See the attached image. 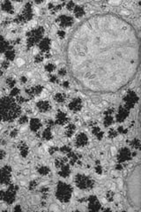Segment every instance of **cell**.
<instances>
[{
  "instance_id": "11",
  "label": "cell",
  "mask_w": 141,
  "mask_h": 212,
  "mask_svg": "<svg viewBox=\"0 0 141 212\" xmlns=\"http://www.w3.org/2000/svg\"><path fill=\"white\" fill-rule=\"evenodd\" d=\"M10 179V170L7 168L3 169L0 171V182L1 183H7Z\"/></svg>"
},
{
  "instance_id": "45",
  "label": "cell",
  "mask_w": 141,
  "mask_h": 212,
  "mask_svg": "<svg viewBox=\"0 0 141 212\" xmlns=\"http://www.w3.org/2000/svg\"><path fill=\"white\" fill-rule=\"evenodd\" d=\"M49 150H50V153H51V154H53V153H54L55 151L57 150V148H51L50 149H49Z\"/></svg>"
},
{
  "instance_id": "26",
  "label": "cell",
  "mask_w": 141,
  "mask_h": 212,
  "mask_svg": "<svg viewBox=\"0 0 141 212\" xmlns=\"http://www.w3.org/2000/svg\"><path fill=\"white\" fill-rule=\"evenodd\" d=\"M96 165H95V171H96V173H98V174H101L102 173V167L101 166L100 164V161H96V163H95Z\"/></svg>"
},
{
  "instance_id": "5",
  "label": "cell",
  "mask_w": 141,
  "mask_h": 212,
  "mask_svg": "<svg viewBox=\"0 0 141 212\" xmlns=\"http://www.w3.org/2000/svg\"><path fill=\"white\" fill-rule=\"evenodd\" d=\"M116 158H117V163H125V162L130 161V160L132 158V157H131V150H130L128 148H123L119 150Z\"/></svg>"
},
{
  "instance_id": "37",
  "label": "cell",
  "mask_w": 141,
  "mask_h": 212,
  "mask_svg": "<svg viewBox=\"0 0 141 212\" xmlns=\"http://www.w3.org/2000/svg\"><path fill=\"white\" fill-rule=\"evenodd\" d=\"M6 57H7L9 59H12L13 57H14V53L12 52V51H8V52L6 53Z\"/></svg>"
},
{
  "instance_id": "49",
  "label": "cell",
  "mask_w": 141,
  "mask_h": 212,
  "mask_svg": "<svg viewBox=\"0 0 141 212\" xmlns=\"http://www.w3.org/2000/svg\"><path fill=\"white\" fill-rule=\"evenodd\" d=\"M18 92H19V90H18V89H16V88H15V89H13V90H12V95H14V96H15V95H17V94H18Z\"/></svg>"
},
{
  "instance_id": "38",
  "label": "cell",
  "mask_w": 141,
  "mask_h": 212,
  "mask_svg": "<svg viewBox=\"0 0 141 212\" xmlns=\"http://www.w3.org/2000/svg\"><path fill=\"white\" fill-rule=\"evenodd\" d=\"M7 83H8L9 86L12 87V86L15 84V81H13V80H12V79H8V81H7Z\"/></svg>"
},
{
  "instance_id": "35",
  "label": "cell",
  "mask_w": 141,
  "mask_h": 212,
  "mask_svg": "<svg viewBox=\"0 0 141 212\" xmlns=\"http://www.w3.org/2000/svg\"><path fill=\"white\" fill-rule=\"evenodd\" d=\"M113 112H114V109H109V110H105L104 114H105V116H111Z\"/></svg>"
},
{
  "instance_id": "40",
  "label": "cell",
  "mask_w": 141,
  "mask_h": 212,
  "mask_svg": "<svg viewBox=\"0 0 141 212\" xmlns=\"http://www.w3.org/2000/svg\"><path fill=\"white\" fill-rule=\"evenodd\" d=\"M115 170H117V171H122V170H123V165H122V163H118L117 164L115 165Z\"/></svg>"
},
{
  "instance_id": "31",
  "label": "cell",
  "mask_w": 141,
  "mask_h": 212,
  "mask_svg": "<svg viewBox=\"0 0 141 212\" xmlns=\"http://www.w3.org/2000/svg\"><path fill=\"white\" fill-rule=\"evenodd\" d=\"M67 9L68 10H70V11H72V10H73L75 7V3L74 2H69V3L67 4V5H66Z\"/></svg>"
},
{
  "instance_id": "4",
  "label": "cell",
  "mask_w": 141,
  "mask_h": 212,
  "mask_svg": "<svg viewBox=\"0 0 141 212\" xmlns=\"http://www.w3.org/2000/svg\"><path fill=\"white\" fill-rule=\"evenodd\" d=\"M138 96H137V94L134 91H129L124 97V107L128 109V110H131V109L134 108V106L138 103Z\"/></svg>"
},
{
  "instance_id": "16",
  "label": "cell",
  "mask_w": 141,
  "mask_h": 212,
  "mask_svg": "<svg viewBox=\"0 0 141 212\" xmlns=\"http://www.w3.org/2000/svg\"><path fill=\"white\" fill-rule=\"evenodd\" d=\"M74 14L77 18H81L85 14V10L82 6L80 5H75L74 7Z\"/></svg>"
},
{
  "instance_id": "50",
  "label": "cell",
  "mask_w": 141,
  "mask_h": 212,
  "mask_svg": "<svg viewBox=\"0 0 141 212\" xmlns=\"http://www.w3.org/2000/svg\"><path fill=\"white\" fill-rule=\"evenodd\" d=\"M8 63H6V62H4L3 63V67L4 68H7V67H8Z\"/></svg>"
},
{
  "instance_id": "24",
  "label": "cell",
  "mask_w": 141,
  "mask_h": 212,
  "mask_svg": "<svg viewBox=\"0 0 141 212\" xmlns=\"http://www.w3.org/2000/svg\"><path fill=\"white\" fill-rule=\"evenodd\" d=\"M66 162H67L66 158H61V159H58L56 161V166H57V167H61V166H63V164H65Z\"/></svg>"
},
{
  "instance_id": "39",
  "label": "cell",
  "mask_w": 141,
  "mask_h": 212,
  "mask_svg": "<svg viewBox=\"0 0 141 212\" xmlns=\"http://www.w3.org/2000/svg\"><path fill=\"white\" fill-rule=\"evenodd\" d=\"M58 35H59V37L63 38L64 35H65V32H64L63 30H59V31H58Z\"/></svg>"
},
{
  "instance_id": "48",
  "label": "cell",
  "mask_w": 141,
  "mask_h": 212,
  "mask_svg": "<svg viewBox=\"0 0 141 212\" xmlns=\"http://www.w3.org/2000/svg\"><path fill=\"white\" fill-rule=\"evenodd\" d=\"M50 81H51L52 82H57V78H56L55 76H51V78H50Z\"/></svg>"
},
{
  "instance_id": "2",
  "label": "cell",
  "mask_w": 141,
  "mask_h": 212,
  "mask_svg": "<svg viewBox=\"0 0 141 212\" xmlns=\"http://www.w3.org/2000/svg\"><path fill=\"white\" fill-rule=\"evenodd\" d=\"M72 187L66 183L60 182L57 186V197L62 202H68L72 197Z\"/></svg>"
},
{
  "instance_id": "29",
  "label": "cell",
  "mask_w": 141,
  "mask_h": 212,
  "mask_svg": "<svg viewBox=\"0 0 141 212\" xmlns=\"http://www.w3.org/2000/svg\"><path fill=\"white\" fill-rule=\"evenodd\" d=\"M43 137L45 138L46 140H49V139H51V132L49 131V129H47V130H45V132H44V134H43Z\"/></svg>"
},
{
  "instance_id": "7",
  "label": "cell",
  "mask_w": 141,
  "mask_h": 212,
  "mask_svg": "<svg viewBox=\"0 0 141 212\" xmlns=\"http://www.w3.org/2000/svg\"><path fill=\"white\" fill-rule=\"evenodd\" d=\"M130 113V110L126 109L124 106H120L118 109V112L115 115V119L117 122H124V120L128 118Z\"/></svg>"
},
{
  "instance_id": "10",
  "label": "cell",
  "mask_w": 141,
  "mask_h": 212,
  "mask_svg": "<svg viewBox=\"0 0 141 212\" xmlns=\"http://www.w3.org/2000/svg\"><path fill=\"white\" fill-rule=\"evenodd\" d=\"M81 108H82V101H81L80 98L73 99L69 104L70 110H73V111H75V112L79 111V110H81Z\"/></svg>"
},
{
  "instance_id": "42",
  "label": "cell",
  "mask_w": 141,
  "mask_h": 212,
  "mask_svg": "<svg viewBox=\"0 0 141 212\" xmlns=\"http://www.w3.org/2000/svg\"><path fill=\"white\" fill-rule=\"evenodd\" d=\"M35 61L36 62H41V61H42V57L40 55H38L37 57H36V58H35Z\"/></svg>"
},
{
  "instance_id": "51",
  "label": "cell",
  "mask_w": 141,
  "mask_h": 212,
  "mask_svg": "<svg viewBox=\"0 0 141 212\" xmlns=\"http://www.w3.org/2000/svg\"><path fill=\"white\" fill-rule=\"evenodd\" d=\"M16 134H17V130L12 131V136H16Z\"/></svg>"
},
{
  "instance_id": "9",
  "label": "cell",
  "mask_w": 141,
  "mask_h": 212,
  "mask_svg": "<svg viewBox=\"0 0 141 212\" xmlns=\"http://www.w3.org/2000/svg\"><path fill=\"white\" fill-rule=\"evenodd\" d=\"M88 143V137L86 134L81 133V134H78L76 137V141H75V145L77 146L78 148L80 147H84Z\"/></svg>"
},
{
  "instance_id": "30",
  "label": "cell",
  "mask_w": 141,
  "mask_h": 212,
  "mask_svg": "<svg viewBox=\"0 0 141 212\" xmlns=\"http://www.w3.org/2000/svg\"><path fill=\"white\" fill-rule=\"evenodd\" d=\"M3 9L4 10H5V11H7V12H11V10H12V5H11V4L9 3V2L5 3L3 5Z\"/></svg>"
},
{
  "instance_id": "1",
  "label": "cell",
  "mask_w": 141,
  "mask_h": 212,
  "mask_svg": "<svg viewBox=\"0 0 141 212\" xmlns=\"http://www.w3.org/2000/svg\"><path fill=\"white\" fill-rule=\"evenodd\" d=\"M19 114V108L9 98H5L0 103V119L9 120L16 118Z\"/></svg>"
},
{
  "instance_id": "13",
  "label": "cell",
  "mask_w": 141,
  "mask_h": 212,
  "mask_svg": "<svg viewBox=\"0 0 141 212\" xmlns=\"http://www.w3.org/2000/svg\"><path fill=\"white\" fill-rule=\"evenodd\" d=\"M67 156H68V158L70 159V163L72 164V165L75 164V163H78V161H79L78 158L80 157V156H79V155H77L76 153L72 152V151L67 153Z\"/></svg>"
},
{
  "instance_id": "52",
  "label": "cell",
  "mask_w": 141,
  "mask_h": 212,
  "mask_svg": "<svg viewBox=\"0 0 141 212\" xmlns=\"http://www.w3.org/2000/svg\"><path fill=\"white\" fill-rule=\"evenodd\" d=\"M21 81H22V82H26V78H25V77H22V79H21Z\"/></svg>"
},
{
  "instance_id": "19",
  "label": "cell",
  "mask_w": 141,
  "mask_h": 212,
  "mask_svg": "<svg viewBox=\"0 0 141 212\" xmlns=\"http://www.w3.org/2000/svg\"><path fill=\"white\" fill-rule=\"evenodd\" d=\"M50 46V41L49 39H44L40 44V49L42 50H48Z\"/></svg>"
},
{
  "instance_id": "22",
  "label": "cell",
  "mask_w": 141,
  "mask_h": 212,
  "mask_svg": "<svg viewBox=\"0 0 141 212\" xmlns=\"http://www.w3.org/2000/svg\"><path fill=\"white\" fill-rule=\"evenodd\" d=\"M131 146L132 148H135V149H139L140 148V141L138 139H133L131 141Z\"/></svg>"
},
{
  "instance_id": "21",
  "label": "cell",
  "mask_w": 141,
  "mask_h": 212,
  "mask_svg": "<svg viewBox=\"0 0 141 212\" xmlns=\"http://www.w3.org/2000/svg\"><path fill=\"white\" fill-rule=\"evenodd\" d=\"M41 126V123L38 119H32L31 121V129L32 130H37Z\"/></svg>"
},
{
  "instance_id": "27",
  "label": "cell",
  "mask_w": 141,
  "mask_h": 212,
  "mask_svg": "<svg viewBox=\"0 0 141 212\" xmlns=\"http://www.w3.org/2000/svg\"><path fill=\"white\" fill-rule=\"evenodd\" d=\"M117 131L115 130V129H110V132H109V137H110V139H114L115 137L117 136Z\"/></svg>"
},
{
  "instance_id": "20",
  "label": "cell",
  "mask_w": 141,
  "mask_h": 212,
  "mask_svg": "<svg viewBox=\"0 0 141 212\" xmlns=\"http://www.w3.org/2000/svg\"><path fill=\"white\" fill-rule=\"evenodd\" d=\"M113 122H114V119H113L112 116H106L105 119H104L103 124L106 127H109V126H110V125H112Z\"/></svg>"
},
{
  "instance_id": "34",
  "label": "cell",
  "mask_w": 141,
  "mask_h": 212,
  "mask_svg": "<svg viewBox=\"0 0 141 212\" xmlns=\"http://www.w3.org/2000/svg\"><path fill=\"white\" fill-rule=\"evenodd\" d=\"M54 69H55V65H53L52 64H49L46 65V70L48 72H52Z\"/></svg>"
},
{
  "instance_id": "43",
  "label": "cell",
  "mask_w": 141,
  "mask_h": 212,
  "mask_svg": "<svg viewBox=\"0 0 141 212\" xmlns=\"http://www.w3.org/2000/svg\"><path fill=\"white\" fill-rule=\"evenodd\" d=\"M63 87H64V88H68V87H69V82H64L63 83Z\"/></svg>"
},
{
  "instance_id": "8",
  "label": "cell",
  "mask_w": 141,
  "mask_h": 212,
  "mask_svg": "<svg viewBox=\"0 0 141 212\" xmlns=\"http://www.w3.org/2000/svg\"><path fill=\"white\" fill-rule=\"evenodd\" d=\"M57 22L59 23L61 27H69L73 24L74 20L73 18L71 16H67V15H61L60 17L57 19Z\"/></svg>"
},
{
  "instance_id": "14",
  "label": "cell",
  "mask_w": 141,
  "mask_h": 212,
  "mask_svg": "<svg viewBox=\"0 0 141 212\" xmlns=\"http://www.w3.org/2000/svg\"><path fill=\"white\" fill-rule=\"evenodd\" d=\"M71 174V170H70L69 166L66 164H63V166H61V170L59 171V175L63 178H67Z\"/></svg>"
},
{
  "instance_id": "47",
  "label": "cell",
  "mask_w": 141,
  "mask_h": 212,
  "mask_svg": "<svg viewBox=\"0 0 141 212\" xmlns=\"http://www.w3.org/2000/svg\"><path fill=\"white\" fill-rule=\"evenodd\" d=\"M5 152H4V151H0V159H2V158H3L4 157H5Z\"/></svg>"
},
{
  "instance_id": "32",
  "label": "cell",
  "mask_w": 141,
  "mask_h": 212,
  "mask_svg": "<svg viewBox=\"0 0 141 212\" xmlns=\"http://www.w3.org/2000/svg\"><path fill=\"white\" fill-rule=\"evenodd\" d=\"M39 171H40V173L41 174H42V175H46L48 172H49V169L46 168V167H42V168H41L40 170H39Z\"/></svg>"
},
{
  "instance_id": "33",
  "label": "cell",
  "mask_w": 141,
  "mask_h": 212,
  "mask_svg": "<svg viewBox=\"0 0 141 212\" xmlns=\"http://www.w3.org/2000/svg\"><path fill=\"white\" fill-rule=\"evenodd\" d=\"M127 132H128V130H127V129H124L123 126H119V127L117 128V133L124 134H127Z\"/></svg>"
},
{
  "instance_id": "36",
  "label": "cell",
  "mask_w": 141,
  "mask_h": 212,
  "mask_svg": "<svg viewBox=\"0 0 141 212\" xmlns=\"http://www.w3.org/2000/svg\"><path fill=\"white\" fill-rule=\"evenodd\" d=\"M61 150L63 151V152H64V153H69V152H71V148H69V147H67V146H64V147H63V148H61Z\"/></svg>"
},
{
  "instance_id": "41",
  "label": "cell",
  "mask_w": 141,
  "mask_h": 212,
  "mask_svg": "<svg viewBox=\"0 0 141 212\" xmlns=\"http://www.w3.org/2000/svg\"><path fill=\"white\" fill-rule=\"evenodd\" d=\"M58 73H59V75L61 76H64L66 74V71H65V69H61L60 71L58 72Z\"/></svg>"
},
{
  "instance_id": "23",
  "label": "cell",
  "mask_w": 141,
  "mask_h": 212,
  "mask_svg": "<svg viewBox=\"0 0 141 212\" xmlns=\"http://www.w3.org/2000/svg\"><path fill=\"white\" fill-rule=\"evenodd\" d=\"M65 95L64 94H62V93H58L55 96V99H56V101L58 103H63L65 101Z\"/></svg>"
},
{
  "instance_id": "53",
  "label": "cell",
  "mask_w": 141,
  "mask_h": 212,
  "mask_svg": "<svg viewBox=\"0 0 141 212\" xmlns=\"http://www.w3.org/2000/svg\"><path fill=\"white\" fill-rule=\"evenodd\" d=\"M103 210H108V211H110L111 209H104Z\"/></svg>"
},
{
  "instance_id": "44",
  "label": "cell",
  "mask_w": 141,
  "mask_h": 212,
  "mask_svg": "<svg viewBox=\"0 0 141 212\" xmlns=\"http://www.w3.org/2000/svg\"><path fill=\"white\" fill-rule=\"evenodd\" d=\"M21 124H23V123H26V117H22L21 119H20V121Z\"/></svg>"
},
{
  "instance_id": "6",
  "label": "cell",
  "mask_w": 141,
  "mask_h": 212,
  "mask_svg": "<svg viewBox=\"0 0 141 212\" xmlns=\"http://www.w3.org/2000/svg\"><path fill=\"white\" fill-rule=\"evenodd\" d=\"M88 201V210L90 211H98L101 209V202L99 201L97 197L95 195H91L87 199Z\"/></svg>"
},
{
  "instance_id": "25",
  "label": "cell",
  "mask_w": 141,
  "mask_h": 212,
  "mask_svg": "<svg viewBox=\"0 0 141 212\" xmlns=\"http://www.w3.org/2000/svg\"><path fill=\"white\" fill-rule=\"evenodd\" d=\"M114 196H115V194H114L112 191H108V192H107L106 198H107V200L109 201H113V200H114Z\"/></svg>"
},
{
  "instance_id": "3",
  "label": "cell",
  "mask_w": 141,
  "mask_h": 212,
  "mask_svg": "<svg viewBox=\"0 0 141 212\" xmlns=\"http://www.w3.org/2000/svg\"><path fill=\"white\" fill-rule=\"evenodd\" d=\"M75 184L81 190H91L94 186V181L84 174H77L75 177Z\"/></svg>"
},
{
  "instance_id": "46",
  "label": "cell",
  "mask_w": 141,
  "mask_h": 212,
  "mask_svg": "<svg viewBox=\"0 0 141 212\" xmlns=\"http://www.w3.org/2000/svg\"><path fill=\"white\" fill-rule=\"evenodd\" d=\"M35 186H36V183H35V182H31V184H30V188L33 189Z\"/></svg>"
},
{
  "instance_id": "15",
  "label": "cell",
  "mask_w": 141,
  "mask_h": 212,
  "mask_svg": "<svg viewBox=\"0 0 141 212\" xmlns=\"http://www.w3.org/2000/svg\"><path fill=\"white\" fill-rule=\"evenodd\" d=\"M92 133L94 134V136L98 140H101L102 138H103V132L101 130V128L98 127V126H96V125L93 126Z\"/></svg>"
},
{
  "instance_id": "18",
  "label": "cell",
  "mask_w": 141,
  "mask_h": 212,
  "mask_svg": "<svg viewBox=\"0 0 141 212\" xmlns=\"http://www.w3.org/2000/svg\"><path fill=\"white\" fill-rule=\"evenodd\" d=\"M75 130H76V127L73 124H70L68 126L66 127V130H65V134H66L67 137H71L72 136V134L75 133Z\"/></svg>"
},
{
  "instance_id": "28",
  "label": "cell",
  "mask_w": 141,
  "mask_h": 212,
  "mask_svg": "<svg viewBox=\"0 0 141 212\" xmlns=\"http://www.w3.org/2000/svg\"><path fill=\"white\" fill-rule=\"evenodd\" d=\"M20 151H21V154L23 157H26V154H27V147H26L25 144H22V145H20Z\"/></svg>"
},
{
  "instance_id": "12",
  "label": "cell",
  "mask_w": 141,
  "mask_h": 212,
  "mask_svg": "<svg viewBox=\"0 0 141 212\" xmlns=\"http://www.w3.org/2000/svg\"><path fill=\"white\" fill-rule=\"evenodd\" d=\"M67 120H68V119H67L66 114L62 111H59L57 115V123L59 125H63L67 122Z\"/></svg>"
},
{
  "instance_id": "17",
  "label": "cell",
  "mask_w": 141,
  "mask_h": 212,
  "mask_svg": "<svg viewBox=\"0 0 141 212\" xmlns=\"http://www.w3.org/2000/svg\"><path fill=\"white\" fill-rule=\"evenodd\" d=\"M38 108L40 109L42 111H47L50 108V105L48 102H45V101H42V102L38 103L37 104Z\"/></svg>"
}]
</instances>
